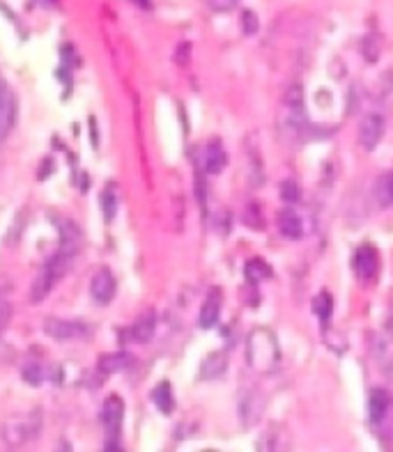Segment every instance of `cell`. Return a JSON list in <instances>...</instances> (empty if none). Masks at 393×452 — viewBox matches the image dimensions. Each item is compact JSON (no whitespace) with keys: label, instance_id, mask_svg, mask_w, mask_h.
<instances>
[{"label":"cell","instance_id":"30bf717a","mask_svg":"<svg viewBox=\"0 0 393 452\" xmlns=\"http://www.w3.org/2000/svg\"><path fill=\"white\" fill-rule=\"evenodd\" d=\"M154 326H157L154 312H145L134 321V326L129 328V333L127 335H129V340H134V342L145 344V342H150V337L154 335Z\"/></svg>","mask_w":393,"mask_h":452},{"label":"cell","instance_id":"5b68a950","mask_svg":"<svg viewBox=\"0 0 393 452\" xmlns=\"http://www.w3.org/2000/svg\"><path fill=\"white\" fill-rule=\"evenodd\" d=\"M122 418H125V402L118 395H111L104 402V411H102V420L106 427V450H118Z\"/></svg>","mask_w":393,"mask_h":452},{"label":"cell","instance_id":"ba28073f","mask_svg":"<svg viewBox=\"0 0 393 452\" xmlns=\"http://www.w3.org/2000/svg\"><path fill=\"white\" fill-rule=\"evenodd\" d=\"M354 271L361 281H370L377 271V253L370 246H361L354 255Z\"/></svg>","mask_w":393,"mask_h":452},{"label":"cell","instance_id":"8fae6325","mask_svg":"<svg viewBox=\"0 0 393 452\" xmlns=\"http://www.w3.org/2000/svg\"><path fill=\"white\" fill-rule=\"evenodd\" d=\"M21 376H24V381L30 383V386H42L44 381L51 379V367L44 365L42 360L30 358L26 360V365L21 367Z\"/></svg>","mask_w":393,"mask_h":452},{"label":"cell","instance_id":"603a6c76","mask_svg":"<svg viewBox=\"0 0 393 452\" xmlns=\"http://www.w3.org/2000/svg\"><path fill=\"white\" fill-rule=\"evenodd\" d=\"M281 198L285 202H297L301 198V193H299V186L294 184V182H283L281 184Z\"/></svg>","mask_w":393,"mask_h":452},{"label":"cell","instance_id":"ac0fdd59","mask_svg":"<svg viewBox=\"0 0 393 452\" xmlns=\"http://www.w3.org/2000/svg\"><path fill=\"white\" fill-rule=\"evenodd\" d=\"M127 365H129V356H127V353H106L99 360V370L106 374L125 370Z\"/></svg>","mask_w":393,"mask_h":452},{"label":"cell","instance_id":"7402d4cb","mask_svg":"<svg viewBox=\"0 0 393 452\" xmlns=\"http://www.w3.org/2000/svg\"><path fill=\"white\" fill-rule=\"evenodd\" d=\"M244 223H246L251 230H262V225H264L262 212H260V207L255 205V202H251V205L244 209Z\"/></svg>","mask_w":393,"mask_h":452},{"label":"cell","instance_id":"ffe728a7","mask_svg":"<svg viewBox=\"0 0 393 452\" xmlns=\"http://www.w3.org/2000/svg\"><path fill=\"white\" fill-rule=\"evenodd\" d=\"M313 310H315V315H317V317H320L324 324L331 319V312H334V301H331V296H329L327 292H322L320 296L315 299Z\"/></svg>","mask_w":393,"mask_h":452},{"label":"cell","instance_id":"3957f363","mask_svg":"<svg viewBox=\"0 0 393 452\" xmlns=\"http://www.w3.org/2000/svg\"><path fill=\"white\" fill-rule=\"evenodd\" d=\"M42 432V413L40 409H35L28 416H19V418H10L0 429V436L10 448H19L26 446L33 439H37Z\"/></svg>","mask_w":393,"mask_h":452},{"label":"cell","instance_id":"9a60e30c","mask_svg":"<svg viewBox=\"0 0 393 452\" xmlns=\"http://www.w3.org/2000/svg\"><path fill=\"white\" fill-rule=\"evenodd\" d=\"M225 163H228V156H225V152L218 145H209L205 149V154H202V168H205V172H209V175L221 172Z\"/></svg>","mask_w":393,"mask_h":452},{"label":"cell","instance_id":"277c9868","mask_svg":"<svg viewBox=\"0 0 393 452\" xmlns=\"http://www.w3.org/2000/svg\"><path fill=\"white\" fill-rule=\"evenodd\" d=\"M44 333L56 342H79V340H90L93 328L86 326L83 321L77 319H60V317H49L44 321Z\"/></svg>","mask_w":393,"mask_h":452},{"label":"cell","instance_id":"83f0119b","mask_svg":"<svg viewBox=\"0 0 393 452\" xmlns=\"http://www.w3.org/2000/svg\"><path fill=\"white\" fill-rule=\"evenodd\" d=\"M40 3H44V5H56V0H40Z\"/></svg>","mask_w":393,"mask_h":452},{"label":"cell","instance_id":"5bb4252c","mask_svg":"<svg viewBox=\"0 0 393 452\" xmlns=\"http://www.w3.org/2000/svg\"><path fill=\"white\" fill-rule=\"evenodd\" d=\"M218 315H221V301H218V292H214L200 308V328H214Z\"/></svg>","mask_w":393,"mask_h":452},{"label":"cell","instance_id":"2e32d148","mask_svg":"<svg viewBox=\"0 0 393 452\" xmlns=\"http://www.w3.org/2000/svg\"><path fill=\"white\" fill-rule=\"evenodd\" d=\"M225 367H228V358L223 353H209L200 367V374L202 379H216V376H221L225 372Z\"/></svg>","mask_w":393,"mask_h":452},{"label":"cell","instance_id":"4fadbf2b","mask_svg":"<svg viewBox=\"0 0 393 452\" xmlns=\"http://www.w3.org/2000/svg\"><path fill=\"white\" fill-rule=\"evenodd\" d=\"M150 399H152L157 409L161 411V413H166V416H168V413L175 409V397H173V386H170L168 381L159 383V386L152 390V395H150Z\"/></svg>","mask_w":393,"mask_h":452},{"label":"cell","instance_id":"6da1fadb","mask_svg":"<svg viewBox=\"0 0 393 452\" xmlns=\"http://www.w3.org/2000/svg\"><path fill=\"white\" fill-rule=\"evenodd\" d=\"M246 353H248V365L258 372H271L281 360V346H278L276 337L267 328H255L251 330L246 340Z\"/></svg>","mask_w":393,"mask_h":452},{"label":"cell","instance_id":"44dd1931","mask_svg":"<svg viewBox=\"0 0 393 452\" xmlns=\"http://www.w3.org/2000/svg\"><path fill=\"white\" fill-rule=\"evenodd\" d=\"M102 209H104V218L111 223L113 218H115V212H118V195H115V191H113V186H109L102 193Z\"/></svg>","mask_w":393,"mask_h":452},{"label":"cell","instance_id":"cb8c5ba5","mask_svg":"<svg viewBox=\"0 0 393 452\" xmlns=\"http://www.w3.org/2000/svg\"><path fill=\"white\" fill-rule=\"evenodd\" d=\"M258 17H255L253 12H244L241 14V30H244L246 35H253V33H258Z\"/></svg>","mask_w":393,"mask_h":452},{"label":"cell","instance_id":"484cf974","mask_svg":"<svg viewBox=\"0 0 393 452\" xmlns=\"http://www.w3.org/2000/svg\"><path fill=\"white\" fill-rule=\"evenodd\" d=\"M285 101L290 103V106H299L301 103V87L299 85H294L288 94H285Z\"/></svg>","mask_w":393,"mask_h":452},{"label":"cell","instance_id":"7c38bea8","mask_svg":"<svg viewBox=\"0 0 393 452\" xmlns=\"http://www.w3.org/2000/svg\"><path fill=\"white\" fill-rule=\"evenodd\" d=\"M370 418H373V423H380L384 420V416L389 413V406H391V397L384 388H375L373 393H370Z\"/></svg>","mask_w":393,"mask_h":452},{"label":"cell","instance_id":"7a4b0ae2","mask_svg":"<svg viewBox=\"0 0 393 452\" xmlns=\"http://www.w3.org/2000/svg\"><path fill=\"white\" fill-rule=\"evenodd\" d=\"M72 260L74 255L58 248V253L44 262L42 271L37 274L33 287H30V303H42L44 299L53 292V287L60 283V278L67 276V271L72 269Z\"/></svg>","mask_w":393,"mask_h":452},{"label":"cell","instance_id":"e0dca14e","mask_svg":"<svg viewBox=\"0 0 393 452\" xmlns=\"http://www.w3.org/2000/svg\"><path fill=\"white\" fill-rule=\"evenodd\" d=\"M375 198L382 207L393 205V175H382L375 184Z\"/></svg>","mask_w":393,"mask_h":452},{"label":"cell","instance_id":"9c48e42d","mask_svg":"<svg viewBox=\"0 0 393 452\" xmlns=\"http://www.w3.org/2000/svg\"><path fill=\"white\" fill-rule=\"evenodd\" d=\"M278 232L290 241H297L304 237V225H301V218L294 209H283L278 214Z\"/></svg>","mask_w":393,"mask_h":452},{"label":"cell","instance_id":"d6986e66","mask_svg":"<svg viewBox=\"0 0 393 452\" xmlns=\"http://www.w3.org/2000/svg\"><path fill=\"white\" fill-rule=\"evenodd\" d=\"M246 278L251 283H262L264 278H269L271 276V269L267 267V262H262V260H253V262H248L246 265Z\"/></svg>","mask_w":393,"mask_h":452},{"label":"cell","instance_id":"8992f818","mask_svg":"<svg viewBox=\"0 0 393 452\" xmlns=\"http://www.w3.org/2000/svg\"><path fill=\"white\" fill-rule=\"evenodd\" d=\"M384 135V117L373 112V115H366L364 122L359 126V142L366 152H373V149L380 145Z\"/></svg>","mask_w":393,"mask_h":452},{"label":"cell","instance_id":"d4e9b609","mask_svg":"<svg viewBox=\"0 0 393 452\" xmlns=\"http://www.w3.org/2000/svg\"><path fill=\"white\" fill-rule=\"evenodd\" d=\"M10 315H12V310H10V303L0 296V333L7 328V324H10Z\"/></svg>","mask_w":393,"mask_h":452},{"label":"cell","instance_id":"52a82bcc","mask_svg":"<svg viewBox=\"0 0 393 452\" xmlns=\"http://www.w3.org/2000/svg\"><path fill=\"white\" fill-rule=\"evenodd\" d=\"M90 294H93L95 303L109 305L115 296V276L109 269H99L93 276V283H90Z\"/></svg>","mask_w":393,"mask_h":452},{"label":"cell","instance_id":"4316f807","mask_svg":"<svg viewBox=\"0 0 393 452\" xmlns=\"http://www.w3.org/2000/svg\"><path fill=\"white\" fill-rule=\"evenodd\" d=\"M12 97H14V94L3 85V83H0V115H3V110L7 108V103L12 101Z\"/></svg>","mask_w":393,"mask_h":452}]
</instances>
